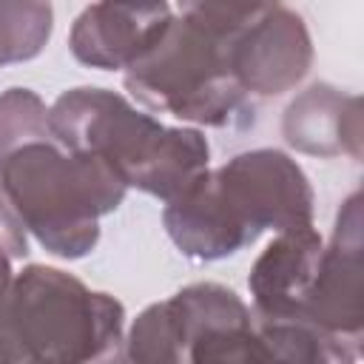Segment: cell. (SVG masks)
Masks as SVG:
<instances>
[{"instance_id": "1", "label": "cell", "mask_w": 364, "mask_h": 364, "mask_svg": "<svg viewBox=\"0 0 364 364\" xmlns=\"http://www.w3.org/2000/svg\"><path fill=\"white\" fill-rule=\"evenodd\" d=\"M0 222L28 228L60 256H82L97 242V216L117 208L125 185L100 162L68 151L40 100L11 88L0 100Z\"/></svg>"}, {"instance_id": "2", "label": "cell", "mask_w": 364, "mask_h": 364, "mask_svg": "<svg viewBox=\"0 0 364 364\" xmlns=\"http://www.w3.org/2000/svg\"><path fill=\"white\" fill-rule=\"evenodd\" d=\"M165 225L196 259H219L253 242L259 230L310 228V191L301 171L279 151L242 154L216 173H202L171 199Z\"/></svg>"}, {"instance_id": "3", "label": "cell", "mask_w": 364, "mask_h": 364, "mask_svg": "<svg viewBox=\"0 0 364 364\" xmlns=\"http://www.w3.org/2000/svg\"><path fill=\"white\" fill-rule=\"evenodd\" d=\"M48 125L68 151L100 162L122 185L162 199H176L208 165V142L196 131L162 128L105 88H77L60 97Z\"/></svg>"}, {"instance_id": "4", "label": "cell", "mask_w": 364, "mask_h": 364, "mask_svg": "<svg viewBox=\"0 0 364 364\" xmlns=\"http://www.w3.org/2000/svg\"><path fill=\"white\" fill-rule=\"evenodd\" d=\"M239 6H185L159 40L131 65L125 82L148 105L173 117L225 125L242 105L230 63Z\"/></svg>"}, {"instance_id": "5", "label": "cell", "mask_w": 364, "mask_h": 364, "mask_svg": "<svg viewBox=\"0 0 364 364\" xmlns=\"http://www.w3.org/2000/svg\"><path fill=\"white\" fill-rule=\"evenodd\" d=\"M6 318L20 364H117L122 304L60 270L28 267Z\"/></svg>"}, {"instance_id": "6", "label": "cell", "mask_w": 364, "mask_h": 364, "mask_svg": "<svg viewBox=\"0 0 364 364\" xmlns=\"http://www.w3.org/2000/svg\"><path fill=\"white\" fill-rule=\"evenodd\" d=\"M171 23L168 6H91L77 20L71 48L100 68L134 65Z\"/></svg>"}, {"instance_id": "7", "label": "cell", "mask_w": 364, "mask_h": 364, "mask_svg": "<svg viewBox=\"0 0 364 364\" xmlns=\"http://www.w3.org/2000/svg\"><path fill=\"white\" fill-rule=\"evenodd\" d=\"M193 313V336L188 364H267L250 316L233 290L219 284H196L185 290Z\"/></svg>"}, {"instance_id": "8", "label": "cell", "mask_w": 364, "mask_h": 364, "mask_svg": "<svg viewBox=\"0 0 364 364\" xmlns=\"http://www.w3.org/2000/svg\"><path fill=\"white\" fill-rule=\"evenodd\" d=\"M267 364H353V355L321 327L301 318H262Z\"/></svg>"}, {"instance_id": "9", "label": "cell", "mask_w": 364, "mask_h": 364, "mask_svg": "<svg viewBox=\"0 0 364 364\" xmlns=\"http://www.w3.org/2000/svg\"><path fill=\"white\" fill-rule=\"evenodd\" d=\"M0 364H20V358H17V347H14V338H11V330H9V318H6V313L0 316Z\"/></svg>"}]
</instances>
